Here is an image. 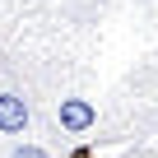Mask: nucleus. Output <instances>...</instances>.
<instances>
[{"instance_id": "f257e3e1", "label": "nucleus", "mask_w": 158, "mask_h": 158, "mask_svg": "<svg viewBox=\"0 0 158 158\" xmlns=\"http://www.w3.org/2000/svg\"><path fill=\"white\" fill-rule=\"evenodd\" d=\"M28 130H33V107H28L23 89H14V84H5V79H0V135L23 139Z\"/></svg>"}, {"instance_id": "f03ea898", "label": "nucleus", "mask_w": 158, "mask_h": 158, "mask_svg": "<svg viewBox=\"0 0 158 158\" xmlns=\"http://www.w3.org/2000/svg\"><path fill=\"white\" fill-rule=\"evenodd\" d=\"M56 121H60L65 135H84V130L98 126V107H93L89 98H60V102H56Z\"/></svg>"}, {"instance_id": "7ed1b4c3", "label": "nucleus", "mask_w": 158, "mask_h": 158, "mask_svg": "<svg viewBox=\"0 0 158 158\" xmlns=\"http://www.w3.org/2000/svg\"><path fill=\"white\" fill-rule=\"evenodd\" d=\"M5 158H51V149H42L37 139H14L5 149Z\"/></svg>"}, {"instance_id": "20e7f679", "label": "nucleus", "mask_w": 158, "mask_h": 158, "mask_svg": "<svg viewBox=\"0 0 158 158\" xmlns=\"http://www.w3.org/2000/svg\"><path fill=\"white\" fill-rule=\"evenodd\" d=\"M70 158H93V153H89V149H74V153H70Z\"/></svg>"}]
</instances>
